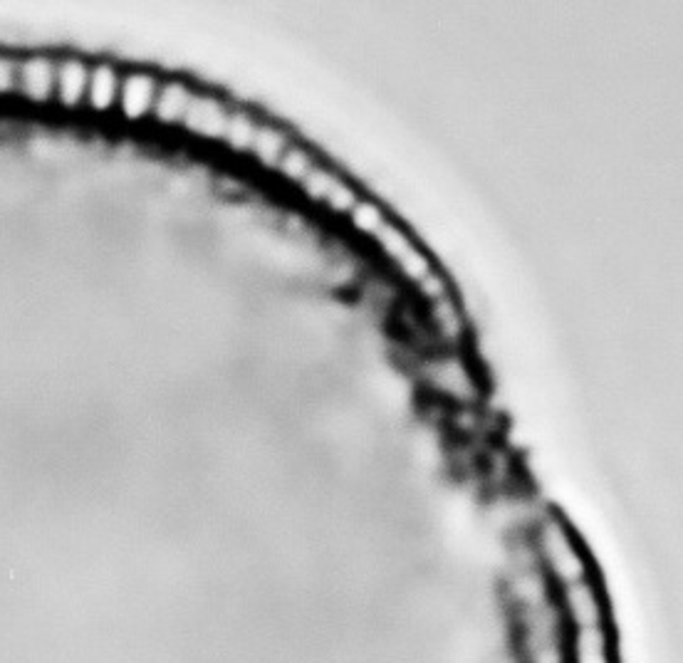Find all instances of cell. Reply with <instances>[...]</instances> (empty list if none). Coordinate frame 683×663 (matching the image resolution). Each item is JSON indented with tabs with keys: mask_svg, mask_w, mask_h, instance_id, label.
I'll use <instances>...</instances> for the list:
<instances>
[{
	"mask_svg": "<svg viewBox=\"0 0 683 663\" xmlns=\"http://www.w3.org/2000/svg\"><path fill=\"white\" fill-rule=\"evenodd\" d=\"M535 557L545 569V577L555 589L567 587L575 582L592 577V569L585 557L582 545L569 530L567 522H562L557 515H545L532 537Z\"/></svg>",
	"mask_w": 683,
	"mask_h": 663,
	"instance_id": "cell-1",
	"label": "cell"
},
{
	"mask_svg": "<svg viewBox=\"0 0 683 663\" xmlns=\"http://www.w3.org/2000/svg\"><path fill=\"white\" fill-rule=\"evenodd\" d=\"M426 384L438 397L458 406H471L481 397V381L475 367L461 351H441L424 364Z\"/></svg>",
	"mask_w": 683,
	"mask_h": 663,
	"instance_id": "cell-2",
	"label": "cell"
},
{
	"mask_svg": "<svg viewBox=\"0 0 683 663\" xmlns=\"http://www.w3.org/2000/svg\"><path fill=\"white\" fill-rule=\"evenodd\" d=\"M557 592H560V607L569 629H589V626L604 624V599L599 597L594 579H582Z\"/></svg>",
	"mask_w": 683,
	"mask_h": 663,
	"instance_id": "cell-3",
	"label": "cell"
},
{
	"mask_svg": "<svg viewBox=\"0 0 683 663\" xmlns=\"http://www.w3.org/2000/svg\"><path fill=\"white\" fill-rule=\"evenodd\" d=\"M228 117L230 112L226 109L223 102H219L216 97L211 95H193L189 105V112L183 117L181 126L191 132L193 136H201V139H223L228 126Z\"/></svg>",
	"mask_w": 683,
	"mask_h": 663,
	"instance_id": "cell-4",
	"label": "cell"
},
{
	"mask_svg": "<svg viewBox=\"0 0 683 663\" xmlns=\"http://www.w3.org/2000/svg\"><path fill=\"white\" fill-rule=\"evenodd\" d=\"M159 82L146 72H132L119 82V109L126 119H144L152 114Z\"/></svg>",
	"mask_w": 683,
	"mask_h": 663,
	"instance_id": "cell-5",
	"label": "cell"
},
{
	"mask_svg": "<svg viewBox=\"0 0 683 663\" xmlns=\"http://www.w3.org/2000/svg\"><path fill=\"white\" fill-rule=\"evenodd\" d=\"M196 92H191L189 87L183 82H164L159 85V92H156V99H154L152 114L156 117V122L166 124V126H176V124L183 122V117L189 112L191 99H193Z\"/></svg>",
	"mask_w": 683,
	"mask_h": 663,
	"instance_id": "cell-6",
	"label": "cell"
},
{
	"mask_svg": "<svg viewBox=\"0 0 683 663\" xmlns=\"http://www.w3.org/2000/svg\"><path fill=\"white\" fill-rule=\"evenodd\" d=\"M290 144H293V139L287 136L285 129H280L276 124H257L256 136H253V144H250L248 154H253V159L260 166L276 171L285 152L290 149Z\"/></svg>",
	"mask_w": 683,
	"mask_h": 663,
	"instance_id": "cell-7",
	"label": "cell"
},
{
	"mask_svg": "<svg viewBox=\"0 0 683 663\" xmlns=\"http://www.w3.org/2000/svg\"><path fill=\"white\" fill-rule=\"evenodd\" d=\"M428 327L436 332L441 340L448 341L451 347L461 344L465 334V320L451 294L438 300V303L428 304Z\"/></svg>",
	"mask_w": 683,
	"mask_h": 663,
	"instance_id": "cell-8",
	"label": "cell"
},
{
	"mask_svg": "<svg viewBox=\"0 0 683 663\" xmlns=\"http://www.w3.org/2000/svg\"><path fill=\"white\" fill-rule=\"evenodd\" d=\"M389 213L387 209L381 206L379 201L370 199V196H361L360 203L351 209V213L347 216V226L351 228V233L354 236L364 238V240H370L371 238L379 233L381 228L389 223Z\"/></svg>",
	"mask_w": 683,
	"mask_h": 663,
	"instance_id": "cell-9",
	"label": "cell"
},
{
	"mask_svg": "<svg viewBox=\"0 0 683 663\" xmlns=\"http://www.w3.org/2000/svg\"><path fill=\"white\" fill-rule=\"evenodd\" d=\"M371 243L377 246V250L381 253V257H387L391 266H397L401 257L407 256V253H411V250L418 246L416 240H414V236L408 233L407 228L401 226V223H398V220H394V219H389V223L381 228L377 236L371 238Z\"/></svg>",
	"mask_w": 683,
	"mask_h": 663,
	"instance_id": "cell-10",
	"label": "cell"
},
{
	"mask_svg": "<svg viewBox=\"0 0 683 663\" xmlns=\"http://www.w3.org/2000/svg\"><path fill=\"white\" fill-rule=\"evenodd\" d=\"M87 97H89V105L99 112H107L119 99V77L112 67H97L95 72H89Z\"/></svg>",
	"mask_w": 683,
	"mask_h": 663,
	"instance_id": "cell-11",
	"label": "cell"
},
{
	"mask_svg": "<svg viewBox=\"0 0 683 663\" xmlns=\"http://www.w3.org/2000/svg\"><path fill=\"white\" fill-rule=\"evenodd\" d=\"M57 95L65 105H77L82 102V97L87 95V85H89V72L82 62H65L57 70Z\"/></svg>",
	"mask_w": 683,
	"mask_h": 663,
	"instance_id": "cell-12",
	"label": "cell"
},
{
	"mask_svg": "<svg viewBox=\"0 0 683 663\" xmlns=\"http://www.w3.org/2000/svg\"><path fill=\"white\" fill-rule=\"evenodd\" d=\"M20 82H23V92L33 99H48L52 92V82H55V70L48 60H30L20 70Z\"/></svg>",
	"mask_w": 683,
	"mask_h": 663,
	"instance_id": "cell-13",
	"label": "cell"
},
{
	"mask_svg": "<svg viewBox=\"0 0 683 663\" xmlns=\"http://www.w3.org/2000/svg\"><path fill=\"white\" fill-rule=\"evenodd\" d=\"M342 179V173L337 169H332V166H327V163H320L317 162V166H314L307 176H304V181L297 186V189L303 191V196L310 203H314V206H324V201H327V196L332 193V189L337 186V181Z\"/></svg>",
	"mask_w": 683,
	"mask_h": 663,
	"instance_id": "cell-14",
	"label": "cell"
},
{
	"mask_svg": "<svg viewBox=\"0 0 683 663\" xmlns=\"http://www.w3.org/2000/svg\"><path fill=\"white\" fill-rule=\"evenodd\" d=\"M317 166V156H314L307 146L303 144H290V149L285 152V156L277 163V173L283 176L287 183H293V186H300L304 181V176L310 173V171Z\"/></svg>",
	"mask_w": 683,
	"mask_h": 663,
	"instance_id": "cell-15",
	"label": "cell"
},
{
	"mask_svg": "<svg viewBox=\"0 0 683 663\" xmlns=\"http://www.w3.org/2000/svg\"><path fill=\"white\" fill-rule=\"evenodd\" d=\"M257 122L243 109H236L228 117L226 134H223V142L233 149V152H250V144H253V136H256Z\"/></svg>",
	"mask_w": 683,
	"mask_h": 663,
	"instance_id": "cell-16",
	"label": "cell"
},
{
	"mask_svg": "<svg viewBox=\"0 0 683 663\" xmlns=\"http://www.w3.org/2000/svg\"><path fill=\"white\" fill-rule=\"evenodd\" d=\"M394 267H397L398 277H401L404 283L414 285V287H416L424 277H428L434 270H436L431 256H428L426 250H424L421 246H416L411 253H407V256L401 257Z\"/></svg>",
	"mask_w": 683,
	"mask_h": 663,
	"instance_id": "cell-17",
	"label": "cell"
},
{
	"mask_svg": "<svg viewBox=\"0 0 683 663\" xmlns=\"http://www.w3.org/2000/svg\"><path fill=\"white\" fill-rule=\"evenodd\" d=\"M360 199H361L360 189H357L351 181H347L344 176H342V179L337 181V186L332 189V193H330L327 201H324V209H327V213H332L334 219L347 220V216H350L351 209L360 203Z\"/></svg>",
	"mask_w": 683,
	"mask_h": 663,
	"instance_id": "cell-18",
	"label": "cell"
},
{
	"mask_svg": "<svg viewBox=\"0 0 683 663\" xmlns=\"http://www.w3.org/2000/svg\"><path fill=\"white\" fill-rule=\"evenodd\" d=\"M416 293L424 303L434 304V303H438V300L448 297V294H451V287H448V280L441 275V270L436 267L431 275L424 277V280L416 285Z\"/></svg>",
	"mask_w": 683,
	"mask_h": 663,
	"instance_id": "cell-19",
	"label": "cell"
}]
</instances>
